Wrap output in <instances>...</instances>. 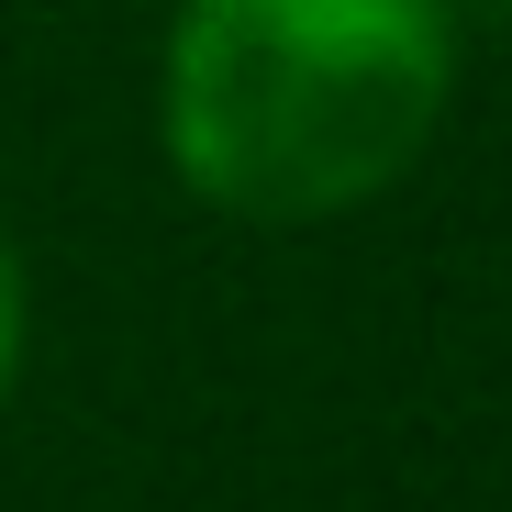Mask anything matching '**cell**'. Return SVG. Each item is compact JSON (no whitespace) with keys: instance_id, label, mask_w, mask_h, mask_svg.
Listing matches in <instances>:
<instances>
[{"instance_id":"obj_2","label":"cell","mask_w":512,"mask_h":512,"mask_svg":"<svg viewBox=\"0 0 512 512\" xmlns=\"http://www.w3.org/2000/svg\"><path fill=\"white\" fill-rule=\"evenodd\" d=\"M23 368V268H12V234H0V390Z\"/></svg>"},{"instance_id":"obj_1","label":"cell","mask_w":512,"mask_h":512,"mask_svg":"<svg viewBox=\"0 0 512 512\" xmlns=\"http://www.w3.org/2000/svg\"><path fill=\"white\" fill-rule=\"evenodd\" d=\"M457 101L446 0H179L156 78L167 167L234 223L379 201Z\"/></svg>"}]
</instances>
